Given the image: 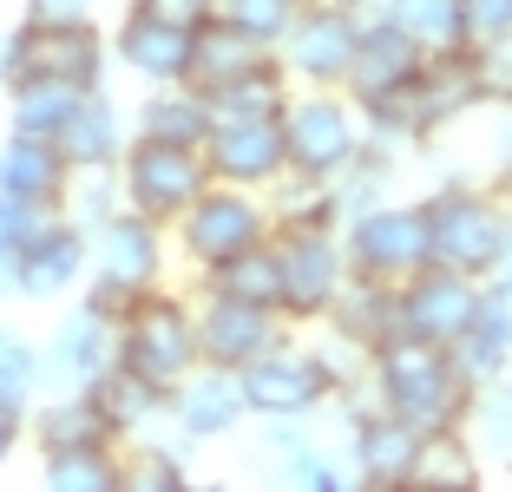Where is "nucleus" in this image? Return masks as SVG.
Listing matches in <instances>:
<instances>
[{
	"label": "nucleus",
	"mask_w": 512,
	"mask_h": 492,
	"mask_svg": "<svg viewBox=\"0 0 512 492\" xmlns=\"http://www.w3.org/2000/svg\"><path fill=\"white\" fill-rule=\"evenodd\" d=\"M368 388H375V401L388 414H401L407 427H421V433L467 427V414H473V381L460 374L453 348L421 342L407 328H394L388 342L368 355Z\"/></svg>",
	"instance_id": "1"
},
{
	"label": "nucleus",
	"mask_w": 512,
	"mask_h": 492,
	"mask_svg": "<svg viewBox=\"0 0 512 492\" xmlns=\"http://www.w3.org/2000/svg\"><path fill=\"white\" fill-rule=\"evenodd\" d=\"M427 210V243H434V263L460 269V276H493L499 256H506V230H512V204L493 184H434L421 197Z\"/></svg>",
	"instance_id": "2"
},
{
	"label": "nucleus",
	"mask_w": 512,
	"mask_h": 492,
	"mask_svg": "<svg viewBox=\"0 0 512 492\" xmlns=\"http://www.w3.org/2000/svg\"><path fill=\"white\" fill-rule=\"evenodd\" d=\"M119 361L132 374H145L151 388H178L184 374L204 361L197 348V296H178V289H145L119 309Z\"/></svg>",
	"instance_id": "3"
},
{
	"label": "nucleus",
	"mask_w": 512,
	"mask_h": 492,
	"mask_svg": "<svg viewBox=\"0 0 512 492\" xmlns=\"http://www.w3.org/2000/svg\"><path fill=\"white\" fill-rule=\"evenodd\" d=\"M283 145H289V171L335 184L368 145L362 105L348 99V86H296L283 105Z\"/></svg>",
	"instance_id": "4"
},
{
	"label": "nucleus",
	"mask_w": 512,
	"mask_h": 492,
	"mask_svg": "<svg viewBox=\"0 0 512 492\" xmlns=\"http://www.w3.org/2000/svg\"><path fill=\"white\" fill-rule=\"evenodd\" d=\"M335 394H342V374L329 368V355L316 342H302V328L243 368L250 420H322L335 407Z\"/></svg>",
	"instance_id": "5"
},
{
	"label": "nucleus",
	"mask_w": 512,
	"mask_h": 492,
	"mask_svg": "<svg viewBox=\"0 0 512 492\" xmlns=\"http://www.w3.org/2000/svg\"><path fill=\"white\" fill-rule=\"evenodd\" d=\"M165 263H171V224L145 217V210H112L106 224L92 230V276L86 289L112 309H125L132 296L165 283Z\"/></svg>",
	"instance_id": "6"
},
{
	"label": "nucleus",
	"mask_w": 512,
	"mask_h": 492,
	"mask_svg": "<svg viewBox=\"0 0 512 492\" xmlns=\"http://www.w3.org/2000/svg\"><path fill=\"white\" fill-rule=\"evenodd\" d=\"M270 230H276L270 191H243V184H217L211 178L204 191H197V204L171 224V243L184 250L191 269H217V263H230L237 250L263 243Z\"/></svg>",
	"instance_id": "7"
},
{
	"label": "nucleus",
	"mask_w": 512,
	"mask_h": 492,
	"mask_svg": "<svg viewBox=\"0 0 512 492\" xmlns=\"http://www.w3.org/2000/svg\"><path fill=\"white\" fill-rule=\"evenodd\" d=\"M342 250H348V269L355 276H375V283H394L401 289L414 269L434 263V243H427V210L421 197H381V204L355 210L342 224Z\"/></svg>",
	"instance_id": "8"
},
{
	"label": "nucleus",
	"mask_w": 512,
	"mask_h": 492,
	"mask_svg": "<svg viewBox=\"0 0 512 492\" xmlns=\"http://www.w3.org/2000/svg\"><path fill=\"white\" fill-rule=\"evenodd\" d=\"M276 269H283V315L296 328H316L329 315L335 289L348 283V250H342V230H322V224H276Z\"/></svg>",
	"instance_id": "9"
},
{
	"label": "nucleus",
	"mask_w": 512,
	"mask_h": 492,
	"mask_svg": "<svg viewBox=\"0 0 512 492\" xmlns=\"http://www.w3.org/2000/svg\"><path fill=\"white\" fill-rule=\"evenodd\" d=\"M119 361V309L99 302L92 289H79L73 302L60 309L53 335L40 342V374H46V394H66V388H92L99 374Z\"/></svg>",
	"instance_id": "10"
},
{
	"label": "nucleus",
	"mask_w": 512,
	"mask_h": 492,
	"mask_svg": "<svg viewBox=\"0 0 512 492\" xmlns=\"http://www.w3.org/2000/svg\"><path fill=\"white\" fill-rule=\"evenodd\" d=\"M211 184V164L197 145H165V138H138L125 145L119 158V191L132 210L158 217V224H178L184 210L197 204V191Z\"/></svg>",
	"instance_id": "11"
},
{
	"label": "nucleus",
	"mask_w": 512,
	"mask_h": 492,
	"mask_svg": "<svg viewBox=\"0 0 512 492\" xmlns=\"http://www.w3.org/2000/svg\"><path fill=\"white\" fill-rule=\"evenodd\" d=\"M204 164L217 184H243V191H270L289 171L283 145V112H224L204 138Z\"/></svg>",
	"instance_id": "12"
},
{
	"label": "nucleus",
	"mask_w": 512,
	"mask_h": 492,
	"mask_svg": "<svg viewBox=\"0 0 512 492\" xmlns=\"http://www.w3.org/2000/svg\"><path fill=\"white\" fill-rule=\"evenodd\" d=\"M197 296V348H204V361L211 368H250L256 355H270L283 335H296V322H289L283 309H263V302H237V296H204V289H191Z\"/></svg>",
	"instance_id": "13"
},
{
	"label": "nucleus",
	"mask_w": 512,
	"mask_h": 492,
	"mask_svg": "<svg viewBox=\"0 0 512 492\" xmlns=\"http://www.w3.org/2000/svg\"><path fill=\"white\" fill-rule=\"evenodd\" d=\"M355 46H362V14L309 7V0H302L296 27L283 33V46H276V60L289 66L296 86H348V73H355Z\"/></svg>",
	"instance_id": "14"
},
{
	"label": "nucleus",
	"mask_w": 512,
	"mask_h": 492,
	"mask_svg": "<svg viewBox=\"0 0 512 492\" xmlns=\"http://www.w3.org/2000/svg\"><path fill=\"white\" fill-rule=\"evenodd\" d=\"M86 276H92V237L53 210L33 230V243L14 256V302H66L86 289Z\"/></svg>",
	"instance_id": "15"
},
{
	"label": "nucleus",
	"mask_w": 512,
	"mask_h": 492,
	"mask_svg": "<svg viewBox=\"0 0 512 492\" xmlns=\"http://www.w3.org/2000/svg\"><path fill=\"white\" fill-rule=\"evenodd\" d=\"M480 296H486L480 276H460V269H447V263H427V269H414V276L401 283V328L421 335V342L453 348L473 328V315H480Z\"/></svg>",
	"instance_id": "16"
},
{
	"label": "nucleus",
	"mask_w": 512,
	"mask_h": 492,
	"mask_svg": "<svg viewBox=\"0 0 512 492\" xmlns=\"http://www.w3.org/2000/svg\"><path fill=\"white\" fill-rule=\"evenodd\" d=\"M407 92H414V125H421V145H434V138L453 132L460 119H473V112L486 105L480 66H473V46H440V53H427Z\"/></svg>",
	"instance_id": "17"
},
{
	"label": "nucleus",
	"mask_w": 512,
	"mask_h": 492,
	"mask_svg": "<svg viewBox=\"0 0 512 492\" xmlns=\"http://www.w3.org/2000/svg\"><path fill=\"white\" fill-rule=\"evenodd\" d=\"M171 407V427L191 440V447H211V440H230V433L250 420V401H243V374L237 368H211V361H197L184 374L178 388L165 394Z\"/></svg>",
	"instance_id": "18"
},
{
	"label": "nucleus",
	"mask_w": 512,
	"mask_h": 492,
	"mask_svg": "<svg viewBox=\"0 0 512 492\" xmlns=\"http://www.w3.org/2000/svg\"><path fill=\"white\" fill-rule=\"evenodd\" d=\"M191 53H197V27L178 20H158L145 7H125L119 27H112V66H125L145 86H171V79H191Z\"/></svg>",
	"instance_id": "19"
},
{
	"label": "nucleus",
	"mask_w": 512,
	"mask_h": 492,
	"mask_svg": "<svg viewBox=\"0 0 512 492\" xmlns=\"http://www.w3.org/2000/svg\"><path fill=\"white\" fill-rule=\"evenodd\" d=\"M132 145V119H125V105L112 99V86H92L79 92V105L66 112L60 125V151L73 171H112Z\"/></svg>",
	"instance_id": "20"
},
{
	"label": "nucleus",
	"mask_w": 512,
	"mask_h": 492,
	"mask_svg": "<svg viewBox=\"0 0 512 492\" xmlns=\"http://www.w3.org/2000/svg\"><path fill=\"white\" fill-rule=\"evenodd\" d=\"M33 27V20H27ZM33 73H53L66 86L92 92L112 73V33L99 20H66V27H33Z\"/></svg>",
	"instance_id": "21"
},
{
	"label": "nucleus",
	"mask_w": 512,
	"mask_h": 492,
	"mask_svg": "<svg viewBox=\"0 0 512 492\" xmlns=\"http://www.w3.org/2000/svg\"><path fill=\"white\" fill-rule=\"evenodd\" d=\"M66 184H73V164H66L60 138H40V132H7L0 138V191L7 197L60 210Z\"/></svg>",
	"instance_id": "22"
},
{
	"label": "nucleus",
	"mask_w": 512,
	"mask_h": 492,
	"mask_svg": "<svg viewBox=\"0 0 512 492\" xmlns=\"http://www.w3.org/2000/svg\"><path fill=\"white\" fill-rule=\"evenodd\" d=\"M316 328H329L335 342L368 348V355H375V348L388 342L394 328H401V289H394V283H375V276H355V269H348V283L335 289L329 315H322Z\"/></svg>",
	"instance_id": "23"
},
{
	"label": "nucleus",
	"mask_w": 512,
	"mask_h": 492,
	"mask_svg": "<svg viewBox=\"0 0 512 492\" xmlns=\"http://www.w3.org/2000/svg\"><path fill=\"white\" fill-rule=\"evenodd\" d=\"M427 46L407 27H394L388 14H362V46H355V73H348V92L368 99V92H394L421 73Z\"/></svg>",
	"instance_id": "24"
},
{
	"label": "nucleus",
	"mask_w": 512,
	"mask_h": 492,
	"mask_svg": "<svg viewBox=\"0 0 512 492\" xmlns=\"http://www.w3.org/2000/svg\"><path fill=\"white\" fill-rule=\"evenodd\" d=\"M211 125H217V105H211V92L191 86V79H171V86H145V99H138V112H132V132H138V138L197 145V151H204Z\"/></svg>",
	"instance_id": "25"
},
{
	"label": "nucleus",
	"mask_w": 512,
	"mask_h": 492,
	"mask_svg": "<svg viewBox=\"0 0 512 492\" xmlns=\"http://www.w3.org/2000/svg\"><path fill=\"white\" fill-rule=\"evenodd\" d=\"M453 361H460V374H467L473 388H486L493 374L512 368V283L506 276H486L480 315H473V328L453 342Z\"/></svg>",
	"instance_id": "26"
},
{
	"label": "nucleus",
	"mask_w": 512,
	"mask_h": 492,
	"mask_svg": "<svg viewBox=\"0 0 512 492\" xmlns=\"http://www.w3.org/2000/svg\"><path fill=\"white\" fill-rule=\"evenodd\" d=\"M27 440L46 453V447H106L119 433H112V420L99 414V401L86 388H66V394H40L27 407Z\"/></svg>",
	"instance_id": "27"
},
{
	"label": "nucleus",
	"mask_w": 512,
	"mask_h": 492,
	"mask_svg": "<svg viewBox=\"0 0 512 492\" xmlns=\"http://www.w3.org/2000/svg\"><path fill=\"white\" fill-rule=\"evenodd\" d=\"M92 401H99V414L112 420V433L119 440H138V433H158L171 427V407H165V388H151L145 374H132L125 361H112L99 381H92Z\"/></svg>",
	"instance_id": "28"
},
{
	"label": "nucleus",
	"mask_w": 512,
	"mask_h": 492,
	"mask_svg": "<svg viewBox=\"0 0 512 492\" xmlns=\"http://www.w3.org/2000/svg\"><path fill=\"white\" fill-rule=\"evenodd\" d=\"M414 486L427 492H473L486 486V453L467 427H440L421 440V460H414Z\"/></svg>",
	"instance_id": "29"
},
{
	"label": "nucleus",
	"mask_w": 512,
	"mask_h": 492,
	"mask_svg": "<svg viewBox=\"0 0 512 492\" xmlns=\"http://www.w3.org/2000/svg\"><path fill=\"white\" fill-rule=\"evenodd\" d=\"M197 289L204 296H237V302H263V309H283V269H276V243H250L230 263L197 269Z\"/></svg>",
	"instance_id": "30"
},
{
	"label": "nucleus",
	"mask_w": 512,
	"mask_h": 492,
	"mask_svg": "<svg viewBox=\"0 0 512 492\" xmlns=\"http://www.w3.org/2000/svg\"><path fill=\"white\" fill-rule=\"evenodd\" d=\"M79 105V86L53 73H27L7 86V132H40V138H60L66 112Z\"/></svg>",
	"instance_id": "31"
},
{
	"label": "nucleus",
	"mask_w": 512,
	"mask_h": 492,
	"mask_svg": "<svg viewBox=\"0 0 512 492\" xmlns=\"http://www.w3.org/2000/svg\"><path fill=\"white\" fill-rule=\"evenodd\" d=\"M40 486L53 492H119V440L106 447H46Z\"/></svg>",
	"instance_id": "32"
},
{
	"label": "nucleus",
	"mask_w": 512,
	"mask_h": 492,
	"mask_svg": "<svg viewBox=\"0 0 512 492\" xmlns=\"http://www.w3.org/2000/svg\"><path fill=\"white\" fill-rule=\"evenodd\" d=\"M289 92H296L289 66L276 60V53H263V60H250L243 73H230L224 86H211V105H217V119H224V112H283Z\"/></svg>",
	"instance_id": "33"
},
{
	"label": "nucleus",
	"mask_w": 512,
	"mask_h": 492,
	"mask_svg": "<svg viewBox=\"0 0 512 492\" xmlns=\"http://www.w3.org/2000/svg\"><path fill=\"white\" fill-rule=\"evenodd\" d=\"M270 46H256V40H243L237 27H224V20H204L197 27V53H191V86H224L230 73H243L250 60H263Z\"/></svg>",
	"instance_id": "34"
},
{
	"label": "nucleus",
	"mask_w": 512,
	"mask_h": 492,
	"mask_svg": "<svg viewBox=\"0 0 512 492\" xmlns=\"http://www.w3.org/2000/svg\"><path fill=\"white\" fill-rule=\"evenodd\" d=\"M362 14H388L394 27H407L427 53L460 46V0H368Z\"/></svg>",
	"instance_id": "35"
},
{
	"label": "nucleus",
	"mask_w": 512,
	"mask_h": 492,
	"mask_svg": "<svg viewBox=\"0 0 512 492\" xmlns=\"http://www.w3.org/2000/svg\"><path fill=\"white\" fill-rule=\"evenodd\" d=\"M46 394V374H40V342L27 328L0 322V401L7 407H33Z\"/></svg>",
	"instance_id": "36"
},
{
	"label": "nucleus",
	"mask_w": 512,
	"mask_h": 492,
	"mask_svg": "<svg viewBox=\"0 0 512 492\" xmlns=\"http://www.w3.org/2000/svg\"><path fill=\"white\" fill-rule=\"evenodd\" d=\"M296 14H302V0H217V14L211 20H224V27H237L243 40H256V46H283V33L296 27Z\"/></svg>",
	"instance_id": "37"
},
{
	"label": "nucleus",
	"mask_w": 512,
	"mask_h": 492,
	"mask_svg": "<svg viewBox=\"0 0 512 492\" xmlns=\"http://www.w3.org/2000/svg\"><path fill=\"white\" fill-rule=\"evenodd\" d=\"M112 210H125L119 164H112V171H73V184H66V197H60V217H73V224L92 237V230L106 224Z\"/></svg>",
	"instance_id": "38"
},
{
	"label": "nucleus",
	"mask_w": 512,
	"mask_h": 492,
	"mask_svg": "<svg viewBox=\"0 0 512 492\" xmlns=\"http://www.w3.org/2000/svg\"><path fill=\"white\" fill-rule=\"evenodd\" d=\"M467 433L480 440V453H512V368L493 374L486 388H473Z\"/></svg>",
	"instance_id": "39"
},
{
	"label": "nucleus",
	"mask_w": 512,
	"mask_h": 492,
	"mask_svg": "<svg viewBox=\"0 0 512 492\" xmlns=\"http://www.w3.org/2000/svg\"><path fill=\"white\" fill-rule=\"evenodd\" d=\"M512 40V0H460V46Z\"/></svg>",
	"instance_id": "40"
},
{
	"label": "nucleus",
	"mask_w": 512,
	"mask_h": 492,
	"mask_svg": "<svg viewBox=\"0 0 512 492\" xmlns=\"http://www.w3.org/2000/svg\"><path fill=\"white\" fill-rule=\"evenodd\" d=\"M46 217H53V210H40V204H20V197H7V191H0V256L14 263V256L33 243V230H40Z\"/></svg>",
	"instance_id": "41"
},
{
	"label": "nucleus",
	"mask_w": 512,
	"mask_h": 492,
	"mask_svg": "<svg viewBox=\"0 0 512 492\" xmlns=\"http://www.w3.org/2000/svg\"><path fill=\"white\" fill-rule=\"evenodd\" d=\"M473 66H480L486 105H506V99H512V40H499V46H473Z\"/></svg>",
	"instance_id": "42"
},
{
	"label": "nucleus",
	"mask_w": 512,
	"mask_h": 492,
	"mask_svg": "<svg viewBox=\"0 0 512 492\" xmlns=\"http://www.w3.org/2000/svg\"><path fill=\"white\" fill-rule=\"evenodd\" d=\"M33 73V27L27 20H14V27L0 33V92L14 86V79Z\"/></svg>",
	"instance_id": "43"
},
{
	"label": "nucleus",
	"mask_w": 512,
	"mask_h": 492,
	"mask_svg": "<svg viewBox=\"0 0 512 492\" xmlns=\"http://www.w3.org/2000/svg\"><path fill=\"white\" fill-rule=\"evenodd\" d=\"M99 0H20V20L33 27H66V20H92Z\"/></svg>",
	"instance_id": "44"
},
{
	"label": "nucleus",
	"mask_w": 512,
	"mask_h": 492,
	"mask_svg": "<svg viewBox=\"0 0 512 492\" xmlns=\"http://www.w3.org/2000/svg\"><path fill=\"white\" fill-rule=\"evenodd\" d=\"M125 7H145L158 20H178V27H204L217 14V0H125Z\"/></svg>",
	"instance_id": "45"
},
{
	"label": "nucleus",
	"mask_w": 512,
	"mask_h": 492,
	"mask_svg": "<svg viewBox=\"0 0 512 492\" xmlns=\"http://www.w3.org/2000/svg\"><path fill=\"white\" fill-rule=\"evenodd\" d=\"M20 440H27V407H7V401H0V466L20 453Z\"/></svg>",
	"instance_id": "46"
},
{
	"label": "nucleus",
	"mask_w": 512,
	"mask_h": 492,
	"mask_svg": "<svg viewBox=\"0 0 512 492\" xmlns=\"http://www.w3.org/2000/svg\"><path fill=\"white\" fill-rule=\"evenodd\" d=\"M493 191H499V197H506V204H512V151H506V164H499V178H493Z\"/></svg>",
	"instance_id": "47"
},
{
	"label": "nucleus",
	"mask_w": 512,
	"mask_h": 492,
	"mask_svg": "<svg viewBox=\"0 0 512 492\" xmlns=\"http://www.w3.org/2000/svg\"><path fill=\"white\" fill-rule=\"evenodd\" d=\"M0 302H14V263L0 256Z\"/></svg>",
	"instance_id": "48"
},
{
	"label": "nucleus",
	"mask_w": 512,
	"mask_h": 492,
	"mask_svg": "<svg viewBox=\"0 0 512 492\" xmlns=\"http://www.w3.org/2000/svg\"><path fill=\"white\" fill-rule=\"evenodd\" d=\"M309 7H342V14H362L368 0H309Z\"/></svg>",
	"instance_id": "49"
},
{
	"label": "nucleus",
	"mask_w": 512,
	"mask_h": 492,
	"mask_svg": "<svg viewBox=\"0 0 512 492\" xmlns=\"http://www.w3.org/2000/svg\"><path fill=\"white\" fill-rule=\"evenodd\" d=\"M506 125H512V99H506Z\"/></svg>",
	"instance_id": "50"
}]
</instances>
